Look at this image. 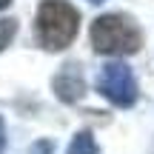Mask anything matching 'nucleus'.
Wrapping results in <instances>:
<instances>
[{
    "mask_svg": "<svg viewBox=\"0 0 154 154\" xmlns=\"http://www.w3.org/2000/svg\"><path fill=\"white\" fill-rule=\"evenodd\" d=\"M80 14L66 0H43L37 9V40L43 49L60 51L77 37Z\"/></svg>",
    "mask_w": 154,
    "mask_h": 154,
    "instance_id": "1",
    "label": "nucleus"
},
{
    "mask_svg": "<svg viewBox=\"0 0 154 154\" xmlns=\"http://www.w3.org/2000/svg\"><path fill=\"white\" fill-rule=\"evenodd\" d=\"M91 46L100 54H134L143 46L140 29L126 14H103L91 23Z\"/></svg>",
    "mask_w": 154,
    "mask_h": 154,
    "instance_id": "2",
    "label": "nucleus"
},
{
    "mask_svg": "<svg viewBox=\"0 0 154 154\" xmlns=\"http://www.w3.org/2000/svg\"><path fill=\"white\" fill-rule=\"evenodd\" d=\"M97 91L109 103L120 106V109L134 106L137 103V80H134V72L126 63H109V66H103V72L97 74Z\"/></svg>",
    "mask_w": 154,
    "mask_h": 154,
    "instance_id": "3",
    "label": "nucleus"
},
{
    "mask_svg": "<svg viewBox=\"0 0 154 154\" xmlns=\"http://www.w3.org/2000/svg\"><path fill=\"white\" fill-rule=\"evenodd\" d=\"M51 88L54 94L63 100V103H77V100L86 94V80H83V69L77 63H66L60 72L51 80Z\"/></svg>",
    "mask_w": 154,
    "mask_h": 154,
    "instance_id": "4",
    "label": "nucleus"
},
{
    "mask_svg": "<svg viewBox=\"0 0 154 154\" xmlns=\"http://www.w3.org/2000/svg\"><path fill=\"white\" fill-rule=\"evenodd\" d=\"M66 154H100V149H97V143H94L91 131H80V134H74V140L69 143Z\"/></svg>",
    "mask_w": 154,
    "mask_h": 154,
    "instance_id": "5",
    "label": "nucleus"
},
{
    "mask_svg": "<svg viewBox=\"0 0 154 154\" xmlns=\"http://www.w3.org/2000/svg\"><path fill=\"white\" fill-rule=\"evenodd\" d=\"M14 34H17V20H0V51L6 49V46L14 40Z\"/></svg>",
    "mask_w": 154,
    "mask_h": 154,
    "instance_id": "6",
    "label": "nucleus"
},
{
    "mask_svg": "<svg viewBox=\"0 0 154 154\" xmlns=\"http://www.w3.org/2000/svg\"><path fill=\"white\" fill-rule=\"evenodd\" d=\"M51 140H40V143H34L32 149H29V154H51Z\"/></svg>",
    "mask_w": 154,
    "mask_h": 154,
    "instance_id": "7",
    "label": "nucleus"
},
{
    "mask_svg": "<svg viewBox=\"0 0 154 154\" xmlns=\"http://www.w3.org/2000/svg\"><path fill=\"white\" fill-rule=\"evenodd\" d=\"M6 149V128H3V120H0V154Z\"/></svg>",
    "mask_w": 154,
    "mask_h": 154,
    "instance_id": "8",
    "label": "nucleus"
},
{
    "mask_svg": "<svg viewBox=\"0 0 154 154\" xmlns=\"http://www.w3.org/2000/svg\"><path fill=\"white\" fill-rule=\"evenodd\" d=\"M9 3H11V0H0V11H3V9H9Z\"/></svg>",
    "mask_w": 154,
    "mask_h": 154,
    "instance_id": "9",
    "label": "nucleus"
},
{
    "mask_svg": "<svg viewBox=\"0 0 154 154\" xmlns=\"http://www.w3.org/2000/svg\"><path fill=\"white\" fill-rule=\"evenodd\" d=\"M88 3H103V0H88Z\"/></svg>",
    "mask_w": 154,
    "mask_h": 154,
    "instance_id": "10",
    "label": "nucleus"
}]
</instances>
